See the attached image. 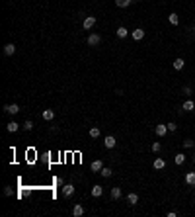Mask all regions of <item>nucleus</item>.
<instances>
[{"instance_id": "cd10ccee", "label": "nucleus", "mask_w": 195, "mask_h": 217, "mask_svg": "<svg viewBox=\"0 0 195 217\" xmlns=\"http://www.w3.org/2000/svg\"><path fill=\"white\" fill-rule=\"evenodd\" d=\"M24 129H26V131H31V129H33V121H31V119H26V123H24Z\"/></svg>"}, {"instance_id": "2f4dec72", "label": "nucleus", "mask_w": 195, "mask_h": 217, "mask_svg": "<svg viewBox=\"0 0 195 217\" xmlns=\"http://www.w3.org/2000/svg\"><path fill=\"white\" fill-rule=\"evenodd\" d=\"M193 162H195V155H193Z\"/></svg>"}, {"instance_id": "4be33fe9", "label": "nucleus", "mask_w": 195, "mask_h": 217, "mask_svg": "<svg viewBox=\"0 0 195 217\" xmlns=\"http://www.w3.org/2000/svg\"><path fill=\"white\" fill-rule=\"evenodd\" d=\"M168 20H170V24H172V26H178V24H180V18H178V14H174V12L168 16Z\"/></svg>"}, {"instance_id": "a211bd4d", "label": "nucleus", "mask_w": 195, "mask_h": 217, "mask_svg": "<svg viewBox=\"0 0 195 217\" xmlns=\"http://www.w3.org/2000/svg\"><path fill=\"white\" fill-rule=\"evenodd\" d=\"M184 65H185V63H184L181 57H178V59L174 61V69H176V70H181V69H184Z\"/></svg>"}, {"instance_id": "72a5a7b5", "label": "nucleus", "mask_w": 195, "mask_h": 217, "mask_svg": "<svg viewBox=\"0 0 195 217\" xmlns=\"http://www.w3.org/2000/svg\"><path fill=\"white\" fill-rule=\"evenodd\" d=\"M193 31H195V26H193Z\"/></svg>"}, {"instance_id": "6ab92c4d", "label": "nucleus", "mask_w": 195, "mask_h": 217, "mask_svg": "<svg viewBox=\"0 0 195 217\" xmlns=\"http://www.w3.org/2000/svg\"><path fill=\"white\" fill-rule=\"evenodd\" d=\"M111 198H113V199H119V198H121V188H117V186L111 188Z\"/></svg>"}, {"instance_id": "0eeeda50", "label": "nucleus", "mask_w": 195, "mask_h": 217, "mask_svg": "<svg viewBox=\"0 0 195 217\" xmlns=\"http://www.w3.org/2000/svg\"><path fill=\"white\" fill-rule=\"evenodd\" d=\"M131 35H133V39H135V41H140V39L144 37V30L137 28V30H133V31H131Z\"/></svg>"}, {"instance_id": "f704fd0d", "label": "nucleus", "mask_w": 195, "mask_h": 217, "mask_svg": "<svg viewBox=\"0 0 195 217\" xmlns=\"http://www.w3.org/2000/svg\"><path fill=\"white\" fill-rule=\"evenodd\" d=\"M193 90H195V86H193Z\"/></svg>"}, {"instance_id": "4468645a", "label": "nucleus", "mask_w": 195, "mask_h": 217, "mask_svg": "<svg viewBox=\"0 0 195 217\" xmlns=\"http://www.w3.org/2000/svg\"><path fill=\"white\" fill-rule=\"evenodd\" d=\"M41 115H43L45 121H51V119L55 118V112H53V110H43V114H41Z\"/></svg>"}, {"instance_id": "c85d7f7f", "label": "nucleus", "mask_w": 195, "mask_h": 217, "mask_svg": "<svg viewBox=\"0 0 195 217\" xmlns=\"http://www.w3.org/2000/svg\"><path fill=\"white\" fill-rule=\"evenodd\" d=\"M191 92H193V88H191V86H184V94H185V96H189Z\"/></svg>"}, {"instance_id": "7c9ffc66", "label": "nucleus", "mask_w": 195, "mask_h": 217, "mask_svg": "<svg viewBox=\"0 0 195 217\" xmlns=\"http://www.w3.org/2000/svg\"><path fill=\"white\" fill-rule=\"evenodd\" d=\"M4 196H12V188H10V186L4 188Z\"/></svg>"}, {"instance_id": "a878e982", "label": "nucleus", "mask_w": 195, "mask_h": 217, "mask_svg": "<svg viewBox=\"0 0 195 217\" xmlns=\"http://www.w3.org/2000/svg\"><path fill=\"white\" fill-rule=\"evenodd\" d=\"M184 147H185V149H193V147H195V141H193V139H185V141H184Z\"/></svg>"}, {"instance_id": "bb28decb", "label": "nucleus", "mask_w": 195, "mask_h": 217, "mask_svg": "<svg viewBox=\"0 0 195 217\" xmlns=\"http://www.w3.org/2000/svg\"><path fill=\"white\" fill-rule=\"evenodd\" d=\"M162 151V145L158 143V141H154V143H152V153H160Z\"/></svg>"}, {"instance_id": "f8f14e48", "label": "nucleus", "mask_w": 195, "mask_h": 217, "mask_svg": "<svg viewBox=\"0 0 195 217\" xmlns=\"http://www.w3.org/2000/svg\"><path fill=\"white\" fill-rule=\"evenodd\" d=\"M115 35H117L119 39H123V37H127V35H129V30L121 26V28H117V31H115Z\"/></svg>"}, {"instance_id": "20e7f679", "label": "nucleus", "mask_w": 195, "mask_h": 217, "mask_svg": "<svg viewBox=\"0 0 195 217\" xmlns=\"http://www.w3.org/2000/svg\"><path fill=\"white\" fill-rule=\"evenodd\" d=\"M115 145H117V139H115L113 135H107L105 139H103V147L105 149H113Z\"/></svg>"}, {"instance_id": "5701e85b", "label": "nucleus", "mask_w": 195, "mask_h": 217, "mask_svg": "<svg viewBox=\"0 0 195 217\" xmlns=\"http://www.w3.org/2000/svg\"><path fill=\"white\" fill-rule=\"evenodd\" d=\"M18 127H20V125L16 123V121H10V123L6 125V129H8V131H10V133H16V131H18Z\"/></svg>"}, {"instance_id": "412c9836", "label": "nucleus", "mask_w": 195, "mask_h": 217, "mask_svg": "<svg viewBox=\"0 0 195 217\" xmlns=\"http://www.w3.org/2000/svg\"><path fill=\"white\" fill-rule=\"evenodd\" d=\"M99 174H102V176H103V178H109V176H111V174H113V170H111V168H107V166H103V168H102V170H99Z\"/></svg>"}, {"instance_id": "423d86ee", "label": "nucleus", "mask_w": 195, "mask_h": 217, "mask_svg": "<svg viewBox=\"0 0 195 217\" xmlns=\"http://www.w3.org/2000/svg\"><path fill=\"white\" fill-rule=\"evenodd\" d=\"M14 53H16V45L14 43H6L4 45V55L6 57H12Z\"/></svg>"}, {"instance_id": "b1692460", "label": "nucleus", "mask_w": 195, "mask_h": 217, "mask_svg": "<svg viewBox=\"0 0 195 217\" xmlns=\"http://www.w3.org/2000/svg\"><path fill=\"white\" fill-rule=\"evenodd\" d=\"M131 4V0H115V6L117 8H127Z\"/></svg>"}, {"instance_id": "ddd939ff", "label": "nucleus", "mask_w": 195, "mask_h": 217, "mask_svg": "<svg viewBox=\"0 0 195 217\" xmlns=\"http://www.w3.org/2000/svg\"><path fill=\"white\" fill-rule=\"evenodd\" d=\"M185 184L187 186H195V172H187L185 174Z\"/></svg>"}, {"instance_id": "aec40b11", "label": "nucleus", "mask_w": 195, "mask_h": 217, "mask_svg": "<svg viewBox=\"0 0 195 217\" xmlns=\"http://www.w3.org/2000/svg\"><path fill=\"white\" fill-rule=\"evenodd\" d=\"M102 194H103V188L102 186H94L92 188V196H94V198H99Z\"/></svg>"}, {"instance_id": "f257e3e1", "label": "nucleus", "mask_w": 195, "mask_h": 217, "mask_svg": "<svg viewBox=\"0 0 195 217\" xmlns=\"http://www.w3.org/2000/svg\"><path fill=\"white\" fill-rule=\"evenodd\" d=\"M99 43H102V35H98V33H90L88 35V45L90 47H98Z\"/></svg>"}, {"instance_id": "473e14b6", "label": "nucleus", "mask_w": 195, "mask_h": 217, "mask_svg": "<svg viewBox=\"0 0 195 217\" xmlns=\"http://www.w3.org/2000/svg\"><path fill=\"white\" fill-rule=\"evenodd\" d=\"M131 2H137V0H131Z\"/></svg>"}, {"instance_id": "f03ea898", "label": "nucleus", "mask_w": 195, "mask_h": 217, "mask_svg": "<svg viewBox=\"0 0 195 217\" xmlns=\"http://www.w3.org/2000/svg\"><path fill=\"white\" fill-rule=\"evenodd\" d=\"M94 26H96V16H86L84 22H82V28L84 30H92Z\"/></svg>"}, {"instance_id": "1a4fd4ad", "label": "nucleus", "mask_w": 195, "mask_h": 217, "mask_svg": "<svg viewBox=\"0 0 195 217\" xmlns=\"http://www.w3.org/2000/svg\"><path fill=\"white\" fill-rule=\"evenodd\" d=\"M72 215H74V217H82V215H84V207H82L80 203H74V207H72Z\"/></svg>"}, {"instance_id": "6e6552de", "label": "nucleus", "mask_w": 195, "mask_h": 217, "mask_svg": "<svg viewBox=\"0 0 195 217\" xmlns=\"http://www.w3.org/2000/svg\"><path fill=\"white\" fill-rule=\"evenodd\" d=\"M72 194H74V186L72 184H64L63 186V196H64V198H70Z\"/></svg>"}, {"instance_id": "393cba45", "label": "nucleus", "mask_w": 195, "mask_h": 217, "mask_svg": "<svg viewBox=\"0 0 195 217\" xmlns=\"http://www.w3.org/2000/svg\"><path fill=\"white\" fill-rule=\"evenodd\" d=\"M90 137H92V139H98L99 137V127H90Z\"/></svg>"}, {"instance_id": "dca6fc26", "label": "nucleus", "mask_w": 195, "mask_h": 217, "mask_svg": "<svg viewBox=\"0 0 195 217\" xmlns=\"http://www.w3.org/2000/svg\"><path fill=\"white\" fill-rule=\"evenodd\" d=\"M152 166H154V168H156V170H162V168H164V166H166V162H164V158H154V164H152Z\"/></svg>"}, {"instance_id": "f3484780", "label": "nucleus", "mask_w": 195, "mask_h": 217, "mask_svg": "<svg viewBox=\"0 0 195 217\" xmlns=\"http://www.w3.org/2000/svg\"><path fill=\"white\" fill-rule=\"evenodd\" d=\"M102 168H103V162L102 160H94L92 162V172H99Z\"/></svg>"}, {"instance_id": "7ed1b4c3", "label": "nucleus", "mask_w": 195, "mask_h": 217, "mask_svg": "<svg viewBox=\"0 0 195 217\" xmlns=\"http://www.w3.org/2000/svg\"><path fill=\"white\" fill-rule=\"evenodd\" d=\"M4 112L10 114V115H16L20 112V106H18V104H6V106H4Z\"/></svg>"}, {"instance_id": "9b49d317", "label": "nucleus", "mask_w": 195, "mask_h": 217, "mask_svg": "<svg viewBox=\"0 0 195 217\" xmlns=\"http://www.w3.org/2000/svg\"><path fill=\"white\" fill-rule=\"evenodd\" d=\"M127 202H129V206H137V203H139V196H137L135 192H131V194L127 196Z\"/></svg>"}, {"instance_id": "c756f323", "label": "nucleus", "mask_w": 195, "mask_h": 217, "mask_svg": "<svg viewBox=\"0 0 195 217\" xmlns=\"http://www.w3.org/2000/svg\"><path fill=\"white\" fill-rule=\"evenodd\" d=\"M176 129H178V125H176V123H168V131H172V133H174Z\"/></svg>"}, {"instance_id": "9d476101", "label": "nucleus", "mask_w": 195, "mask_h": 217, "mask_svg": "<svg viewBox=\"0 0 195 217\" xmlns=\"http://www.w3.org/2000/svg\"><path fill=\"white\" fill-rule=\"evenodd\" d=\"M181 110H184V112H193V110H195L193 100H185V102H184V106H181Z\"/></svg>"}, {"instance_id": "2eb2a0df", "label": "nucleus", "mask_w": 195, "mask_h": 217, "mask_svg": "<svg viewBox=\"0 0 195 217\" xmlns=\"http://www.w3.org/2000/svg\"><path fill=\"white\" fill-rule=\"evenodd\" d=\"M174 162H176L178 166H181V164L185 162V155H184V153H178V155L174 157Z\"/></svg>"}, {"instance_id": "39448f33", "label": "nucleus", "mask_w": 195, "mask_h": 217, "mask_svg": "<svg viewBox=\"0 0 195 217\" xmlns=\"http://www.w3.org/2000/svg\"><path fill=\"white\" fill-rule=\"evenodd\" d=\"M154 133H156L158 137H164L166 133H168V125H166V123H158V125L154 127Z\"/></svg>"}]
</instances>
